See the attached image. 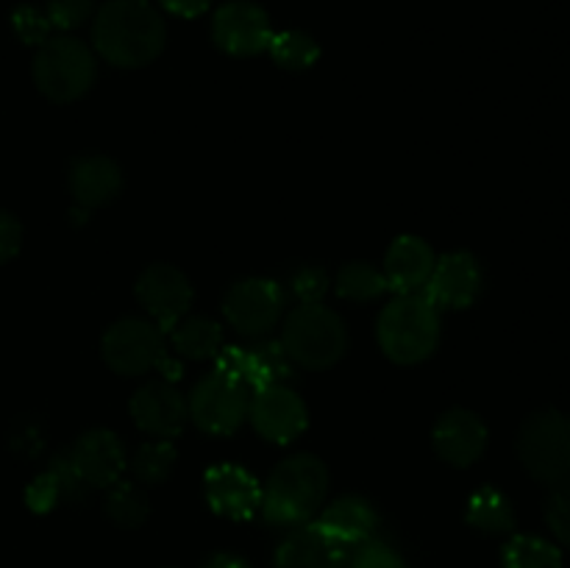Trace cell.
I'll return each mask as SVG.
<instances>
[{
	"instance_id": "4316f807",
	"label": "cell",
	"mask_w": 570,
	"mask_h": 568,
	"mask_svg": "<svg viewBox=\"0 0 570 568\" xmlns=\"http://www.w3.org/2000/svg\"><path fill=\"white\" fill-rule=\"evenodd\" d=\"M267 50H271L273 61L278 67H284V70H306L321 56V48H317L315 39L304 31H295V28L273 33Z\"/></svg>"
},
{
	"instance_id": "484cf974",
	"label": "cell",
	"mask_w": 570,
	"mask_h": 568,
	"mask_svg": "<svg viewBox=\"0 0 570 568\" xmlns=\"http://www.w3.org/2000/svg\"><path fill=\"white\" fill-rule=\"evenodd\" d=\"M501 568H562V551L538 535H512L501 551Z\"/></svg>"
},
{
	"instance_id": "e0dca14e",
	"label": "cell",
	"mask_w": 570,
	"mask_h": 568,
	"mask_svg": "<svg viewBox=\"0 0 570 568\" xmlns=\"http://www.w3.org/2000/svg\"><path fill=\"white\" fill-rule=\"evenodd\" d=\"M72 468L89 488H111L126 471V451L109 429H89L67 451Z\"/></svg>"
},
{
	"instance_id": "9a60e30c",
	"label": "cell",
	"mask_w": 570,
	"mask_h": 568,
	"mask_svg": "<svg viewBox=\"0 0 570 568\" xmlns=\"http://www.w3.org/2000/svg\"><path fill=\"white\" fill-rule=\"evenodd\" d=\"M204 490L212 510L217 516L234 518V521H245V518L256 516L262 507V484L256 482L254 473L232 466V462L212 466L206 471Z\"/></svg>"
},
{
	"instance_id": "2e32d148",
	"label": "cell",
	"mask_w": 570,
	"mask_h": 568,
	"mask_svg": "<svg viewBox=\"0 0 570 568\" xmlns=\"http://www.w3.org/2000/svg\"><path fill=\"white\" fill-rule=\"evenodd\" d=\"M131 418L150 438L173 440L189 418L187 399L167 379L142 384L131 399Z\"/></svg>"
},
{
	"instance_id": "52a82bcc",
	"label": "cell",
	"mask_w": 570,
	"mask_h": 568,
	"mask_svg": "<svg viewBox=\"0 0 570 568\" xmlns=\"http://www.w3.org/2000/svg\"><path fill=\"white\" fill-rule=\"evenodd\" d=\"M100 351H104L106 365L115 373L139 376L150 368H159V362L167 356L165 332L145 317H122L106 329Z\"/></svg>"
},
{
	"instance_id": "83f0119b",
	"label": "cell",
	"mask_w": 570,
	"mask_h": 568,
	"mask_svg": "<svg viewBox=\"0 0 570 568\" xmlns=\"http://www.w3.org/2000/svg\"><path fill=\"white\" fill-rule=\"evenodd\" d=\"M337 293L351 301H373L387 293V278L371 262H348L337 273Z\"/></svg>"
},
{
	"instance_id": "d590c367",
	"label": "cell",
	"mask_w": 570,
	"mask_h": 568,
	"mask_svg": "<svg viewBox=\"0 0 570 568\" xmlns=\"http://www.w3.org/2000/svg\"><path fill=\"white\" fill-rule=\"evenodd\" d=\"M20 243H22L20 221H17L11 212L0 209V265H3V262H9L11 256L20 251Z\"/></svg>"
},
{
	"instance_id": "7c38bea8",
	"label": "cell",
	"mask_w": 570,
	"mask_h": 568,
	"mask_svg": "<svg viewBox=\"0 0 570 568\" xmlns=\"http://www.w3.org/2000/svg\"><path fill=\"white\" fill-rule=\"evenodd\" d=\"M137 298L148 310L150 321L161 332H170L187 315L193 304V287L178 267L159 262V265L145 267L142 276L137 278Z\"/></svg>"
},
{
	"instance_id": "30bf717a",
	"label": "cell",
	"mask_w": 570,
	"mask_h": 568,
	"mask_svg": "<svg viewBox=\"0 0 570 568\" xmlns=\"http://www.w3.org/2000/svg\"><path fill=\"white\" fill-rule=\"evenodd\" d=\"M284 290L273 278H243L223 298V315L245 337H262L278 323Z\"/></svg>"
},
{
	"instance_id": "d6a6232c",
	"label": "cell",
	"mask_w": 570,
	"mask_h": 568,
	"mask_svg": "<svg viewBox=\"0 0 570 568\" xmlns=\"http://www.w3.org/2000/svg\"><path fill=\"white\" fill-rule=\"evenodd\" d=\"M348 568H410L404 557L393 549V546L382 543V540H367L365 546L354 549V557L348 560Z\"/></svg>"
},
{
	"instance_id": "7402d4cb",
	"label": "cell",
	"mask_w": 570,
	"mask_h": 568,
	"mask_svg": "<svg viewBox=\"0 0 570 568\" xmlns=\"http://www.w3.org/2000/svg\"><path fill=\"white\" fill-rule=\"evenodd\" d=\"M122 189V173L104 154L78 156L70 165V193L78 209L89 212L115 200Z\"/></svg>"
},
{
	"instance_id": "6da1fadb",
	"label": "cell",
	"mask_w": 570,
	"mask_h": 568,
	"mask_svg": "<svg viewBox=\"0 0 570 568\" xmlns=\"http://www.w3.org/2000/svg\"><path fill=\"white\" fill-rule=\"evenodd\" d=\"M92 42L115 67H142L165 48V20L148 0H109L95 17Z\"/></svg>"
},
{
	"instance_id": "1f68e13d",
	"label": "cell",
	"mask_w": 570,
	"mask_h": 568,
	"mask_svg": "<svg viewBox=\"0 0 570 568\" xmlns=\"http://www.w3.org/2000/svg\"><path fill=\"white\" fill-rule=\"evenodd\" d=\"M289 290L301 304H321L328 290V273L317 265H304L289 276Z\"/></svg>"
},
{
	"instance_id": "277c9868",
	"label": "cell",
	"mask_w": 570,
	"mask_h": 568,
	"mask_svg": "<svg viewBox=\"0 0 570 568\" xmlns=\"http://www.w3.org/2000/svg\"><path fill=\"white\" fill-rule=\"evenodd\" d=\"M95 53L76 37L56 33L39 45L33 56V81L39 92L48 95L56 104L76 100L92 87L95 81Z\"/></svg>"
},
{
	"instance_id": "e575fe53",
	"label": "cell",
	"mask_w": 570,
	"mask_h": 568,
	"mask_svg": "<svg viewBox=\"0 0 570 568\" xmlns=\"http://www.w3.org/2000/svg\"><path fill=\"white\" fill-rule=\"evenodd\" d=\"M546 523L554 532V538L570 549V484H562L546 501Z\"/></svg>"
},
{
	"instance_id": "8fae6325",
	"label": "cell",
	"mask_w": 570,
	"mask_h": 568,
	"mask_svg": "<svg viewBox=\"0 0 570 568\" xmlns=\"http://www.w3.org/2000/svg\"><path fill=\"white\" fill-rule=\"evenodd\" d=\"M248 418L262 438L273 443H289L309 423V412L289 384H267L250 393Z\"/></svg>"
},
{
	"instance_id": "8992f818",
	"label": "cell",
	"mask_w": 570,
	"mask_h": 568,
	"mask_svg": "<svg viewBox=\"0 0 570 568\" xmlns=\"http://www.w3.org/2000/svg\"><path fill=\"white\" fill-rule=\"evenodd\" d=\"M518 454L538 482L570 484V415L557 410L529 415L518 434Z\"/></svg>"
},
{
	"instance_id": "4fadbf2b",
	"label": "cell",
	"mask_w": 570,
	"mask_h": 568,
	"mask_svg": "<svg viewBox=\"0 0 570 568\" xmlns=\"http://www.w3.org/2000/svg\"><path fill=\"white\" fill-rule=\"evenodd\" d=\"M482 293V267L479 259L468 251H451L434 262L423 295L438 310H465Z\"/></svg>"
},
{
	"instance_id": "ac0fdd59",
	"label": "cell",
	"mask_w": 570,
	"mask_h": 568,
	"mask_svg": "<svg viewBox=\"0 0 570 568\" xmlns=\"http://www.w3.org/2000/svg\"><path fill=\"white\" fill-rule=\"evenodd\" d=\"M432 440L438 454L449 466L468 468L482 457L484 445H488V427L476 412L456 407V410L443 412L438 418Z\"/></svg>"
},
{
	"instance_id": "ffe728a7",
	"label": "cell",
	"mask_w": 570,
	"mask_h": 568,
	"mask_svg": "<svg viewBox=\"0 0 570 568\" xmlns=\"http://www.w3.org/2000/svg\"><path fill=\"white\" fill-rule=\"evenodd\" d=\"M434 262L438 259H434V251L426 239L404 234L390 245L387 256H384L382 273L387 278V290L399 295L423 293L434 271Z\"/></svg>"
},
{
	"instance_id": "74e56055",
	"label": "cell",
	"mask_w": 570,
	"mask_h": 568,
	"mask_svg": "<svg viewBox=\"0 0 570 568\" xmlns=\"http://www.w3.org/2000/svg\"><path fill=\"white\" fill-rule=\"evenodd\" d=\"M204 568H248V562L237 555H228V551H220V555L209 557Z\"/></svg>"
},
{
	"instance_id": "d6986e66",
	"label": "cell",
	"mask_w": 570,
	"mask_h": 568,
	"mask_svg": "<svg viewBox=\"0 0 570 568\" xmlns=\"http://www.w3.org/2000/svg\"><path fill=\"white\" fill-rule=\"evenodd\" d=\"M348 555L315 521L289 529L276 549V568H348Z\"/></svg>"
},
{
	"instance_id": "9c48e42d",
	"label": "cell",
	"mask_w": 570,
	"mask_h": 568,
	"mask_svg": "<svg viewBox=\"0 0 570 568\" xmlns=\"http://www.w3.org/2000/svg\"><path fill=\"white\" fill-rule=\"evenodd\" d=\"M248 390L223 373L212 371L193 388L187 399L189 418L209 434H232L248 418Z\"/></svg>"
},
{
	"instance_id": "5bb4252c",
	"label": "cell",
	"mask_w": 570,
	"mask_h": 568,
	"mask_svg": "<svg viewBox=\"0 0 570 568\" xmlns=\"http://www.w3.org/2000/svg\"><path fill=\"white\" fill-rule=\"evenodd\" d=\"M212 31H215V42L234 56L262 53L273 37L271 17L256 3H245V0L220 6L215 22H212Z\"/></svg>"
},
{
	"instance_id": "cb8c5ba5",
	"label": "cell",
	"mask_w": 570,
	"mask_h": 568,
	"mask_svg": "<svg viewBox=\"0 0 570 568\" xmlns=\"http://www.w3.org/2000/svg\"><path fill=\"white\" fill-rule=\"evenodd\" d=\"M170 340L184 360H215L223 349L220 326L209 317H181L170 329Z\"/></svg>"
},
{
	"instance_id": "836d02e7",
	"label": "cell",
	"mask_w": 570,
	"mask_h": 568,
	"mask_svg": "<svg viewBox=\"0 0 570 568\" xmlns=\"http://www.w3.org/2000/svg\"><path fill=\"white\" fill-rule=\"evenodd\" d=\"M11 22H14L17 37L28 45H42L50 37V31H53L48 17H45V9H37V6H20L11 14Z\"/></svg>"
},
{
	"instance_id": "7a4b0ae2",
	"label": "cell",
	"mask_w": 570,
	"mask_h": 568,
	"mask_svg": "<svg viewBox=\"0 0 570 568\" xmlns=\"http://www.w3.org/2000/svg\"><path fill=\"white\" fill-rule=\"evenodd\" d=\"M326 490L328 471L315 454L287 457L267 477L259 510L273 527H301L321 510Z\"/></svg>"
},
{
	"instance_id": "f1b7e54d",
	"label": "cell",
	"mask_w": 570,
	"mask_h": 568,
	"mask_svg": "<svg viewBox=\"0 0 570 568\" xmlns=\"http://www.w3.org/2000/svg\"><path fill=\"white\" fill-rule=\"evenodd\" d=\"M150 507L148 499H145L142 490L131 482H115L109 488V496H106V516L122 529H137L142 527L145 518H148Z\"/></svg>"
},
{
	"instance_id": "3957f363",
	"label": "cell",
	"mask_w": 570,
	"mask_h": 568,
	"mask_svg": "<svg viewBox=\"0 0 570 568\" xmlns=\"http://www.w3.org/2000/svg\"><path fill=\"white\" fill-rule=\"evenodd\" d=\"M379 345L399 365L426 360L440 340V310L423 293L399 295L379 315Z\"/></svg>"
},
{
	"instance_id": "ba28073f",
	"label": "cell",
	"mask_w": 570,
	"mask_h": 568,
	"mask_svg": "<svg viewBox=\"0 0 570 568\" xmlns=\"http://www.w3.org/2000/svg\"><path fill=\"white\" fill-rule=\"evenodd\" d=\"M215 371L245 390H259L267 384H287L293 379L295 362L289 360L282 340H265L256 345H228L215 356Z\"/></svg>"
},
{
	"instance_id": "44dd1931",
	"label": "cell",
	"mask_w": 570,
	"mask_h": 568,
	"mask_svg": "<svg viewBox=\"0 0 570 568\" xmlns=\"http://www.w3.org/2000/svg\"><path fill=\"white\" fill-rule=\"evenodd\" d=\"M315 523L328 538L337 540L345 551H351L376 538L379 512L362 496H340L332 505L323 507L321 518Z\"/></svg>"
},
{
	"instance_id": "d4e9b609",
	"label": "cell",
	"mask_w": 570,
	"mask_h": 568,
	"mask_svg": "<svg viewBox=\"0 0 570 568\" xmlns=\"http://www.w3.org/2000/svg\"><path fill=\"white\" fill-rule=\"evenodd\" d=\"M465 521L473 529L488 535H510L515 529V512H512L510 499L495 488H479L468 499Z\"/></svg>"
},
{
	"instance_id": "603a6c76",
	"label": "cell",
	"mask_w": 570,
	"mask_h": 568,
	"mask_svg": "<svg viewBox=\"0 0 570 568\" xmlns=\"http://www.w3.org/2000/svg\"><path fill=\"white\" fill-rule=\"evenodd\" d=\"M87 488L89 484L78 477L70 457L59 454L53 457V462H50L42 477L33 479L26 501L33 512H50L61 505H81L87 499Z\"/></svg>"
},
{
	"instance_id": "8d00e7d4",
	"label": "cell",
	"mask_w": 570,
	"mask_h": 568,
	"mask_svg": "<svg viewBox=\"0 0 570 568\" xmlns=\"http://www.w3.org/2000/svg\"><path fill=\"white\" fill-rule=\"evenodd\" d=\"M212 0H161V6H165L167 11H173V14L178 17H195V14H204L206 9H209Z\"/></svg>"
},
{
	"instance_id": "f546056e",
	"label": "cell",
	"mask_w": 570,
	"mask_h": 568,
	"mask_svg": "<svg viewBox=\"0 0 570 568\" xmlns=\"http://www.w3.org/2000/svg\"><path fill=\"white\" fill-rule=\"evenodd\" d=\"M176 466V449L170 440H154V443L139 445L134 454L131 468L134 477L145 484H161L173 473Z\"/></svg>"
},
{
	"instance_id": "5b68a950",
	"label": "cell",
	"mask_w": 570,
	"mask_h": 568,
	"mask_svg": "<svg viewBox=\"0 0 570 568\" xmlns=\"http://www.w3.org/2000/svg\"><path fill=\"white\" fill-rule=\"evenodd\" d=\"M282 343L295 365L321 371L345 354L348 334L334 310L323 304H301L287 315Z\"/></svg>"
},
{
	"instance_id": "4dcf8cb0",
	"label": "cell",
	"mask_w": 570,
	"mask_h": 568,
	"mask_svg": "<svg viewBox=\"0 0 570 568\" xmlns=\"http://www.w3.org/2000/svg\"><path fill=\"white\" fill-rule=\"evenodd\" d=\"M92 9L95 0H48L45 17H48L50 28H56V31H72L92 14Z\"/></svg>"
}]
</instances>
